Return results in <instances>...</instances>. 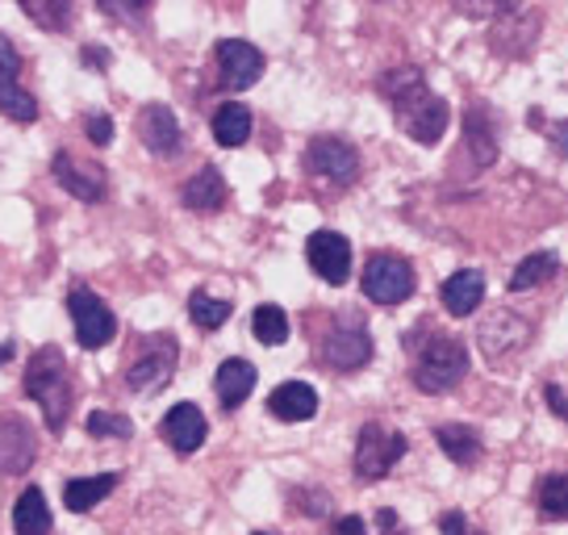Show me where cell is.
<instances>
[{"label":"cell","instance_id":"ab89813d","mask_svg":"<svg viewBox=\"0 0 568 535\" xmlns=\"http://www.w3.org/2000/svg\"><path fill=\"white\" fill-rule=\"evenodd\" d=\"M84 63H92V72H105L109 54H105V51H97V47H89V51H84Z\"/></svg>","mask_w":568,"mask_h":535},{"label":"cell","instance_id":"3957f363","mask_svg":"<svg viewBox=\"0 0 568 535\" xmlns=\"http://www.w3.org/2000/svg\"><path fill=\"white\" fill-rule=\"evenodd\" d=\"M406 347H414V385L423 393L456 390L468 373V347L452 335H406Z\"/></svg>","mask_w":568,"mask_h":535},{"label":"cell","instance_id":"4dcf8cb0","mask_svg":"<svg viewBox=\"0 0 568 535\" xmlns=\"http://www.w3.org/2000/svg\"><path fill=\"white\" fill-rule=\"evenodd\" d=\"M18 4L47 30H63L71 18V0H18Z\"/></svg>","mask_w":568,"mask_h":535},{"label":"cell","instance_id":"b9f144b4","mask_svg":"<svg viewBox=\"0 0 568 535\" xmlns=\"http://www.w3.org/2000/svg\"><path fill=\"white\" fill-rule=\"evenodd\" d=\"M255 535H267V532H255Z\"/></svg>","mask_w":568,"mask_h":535},{"label":"cell","instance_id":"836d02e7","mask_svg":"<svg viewBox=\"0 0 568 535\" xmlns=\"http://www.w3.org/2000/svg\"><path fill=\"white\" fill-rule=\"evenodd\" d=\"M515 0H456V9H460L464 18H473V21H489L497 18L501 9H510Z\"/></svg>","mask_w":568,"mask_h":535},{"label":"cell","instance_id":"4316f807","mask_svg":"<svg viewBox=\"0 0 568 535\" xmlns=\"http://www.w3.org/2000/svg\"><path fill=\"white\" fill-rule=\"evenodd\" d=\"M0 113L9 122H34L38 101L18 84V75H0Z\"/></svg>","mask_w":568,"mask_h":535},{"label":"cell","instance_id":"7a4b0ae2","mask_svg":"<svg viewBox=\"0 0 568 535\" xmlns=\"http://www.w3.org/2000/svg\"><path fill=\"white\" fill-rule=\"evenodd\" d=\"M26 393H30V402H38V411L47 418V427L51 431H63L71 414V373H68V360L59 347H38L30 364H26Z\"/></svg>","mask_w":568,"mask_h":535},{"label":"cell","instance_id":"f546056e","mask_svg":"<svg viewBox=\"0 0 568 535\" xmlns=\"http://www.w3.org/2000/svg\"><path fill=\"white\" fill-rule=\"evenodd\" d=\"M189 314L201 331H217L222 322L231 319V302H222V297H210V293H193L189 297Z\"/></svg>","mask_w":568,"mask_h":535},{"label":"cell","instance_id":"d590c367","mask_svg":"<svg viewBox=\"0 0 568 535\" xmlns=\"http://www.w3.org/2000/svg\"><path fill=\"white\" fill-rule=\"evenodd\" d=\"M21 72V54L13 51V42L0 34V75H18Z\"/></svg>","mask_w":568,"mask_h":535},{"label":"cell","instance_id":"5bb4252c","mask_svg":"<svg viewBox=\"0 0 568 535\" xmlns=\"http://www.w3.org/2000/svg\"><path fill=\"white\" fill-rule=\"evenodd\" d=\"M34 452V427L21 414H0V473H26Z\"/></svg>","mask_w":568,"mask_h":535},{"label":"cell","instance_id":"60d3db41","mask_svg":"<svg viewBox=\"0 0 568 535\" xmlns=\"http://www.w3.org/2000/svg\"><path fill=\"white\" fill-rule=\"evenodd\" d=\"M376 518H381V527H389L393 535H406V532H397V515H393V511H381Z\"/></svg>","mask_w":568,"mask_h":535},{"label":"cell","instance_id":"6da1fadb","mask_svg":"<svg viewBox=\"0 0 568 535\" xmlns=\"http://www.w3.org/2000/svg\"><path fill=\"white\" fill-rule=\"evenodd\" d=\"M381 92L389 97L393 118H397V125L406 130L414 143L435 147L439 139H444V130H447V101H439L435 92L426 89L423 72H414V68L389 72L385 80H381Z\"/></svg>","mask_w":568,"mask_h":535},{"label":"cell","instance_id":"484cf974","mask_svg":"<svg viewBox=\"0 0 568 535\" xmlns=\"http://www.w3.org/2000/svg\"><path fill=\"white\" fill-rule=\"evenodd\" d=\"M556 268H560V260H556L551 251L527 255V260H523V264L510 272V293H527V289L544 285V281H551V276H556Z\"/></svg>","mask_w":568,"mask_h":535},{"label":"cell","instance_id":"f35d334b","mask_svg":"<svg viewBox=\"0 0 568 535\" xmlns=\"http://www.w3.org/2000/svg\"><path fill=\"white\" fill-rule=\"evenodd\" d=\"M544 393H548V406H551V411L560 414V418H568V397L560 393V385H548Z\"/></svg>","mask_w":568,"mask_h":535},{"label":"cell","instance_id":"83f0119b","mask_svg":"<svg viewBox=\"0 0 568 535\" xmlns=\"http://www.w3.org/2000/svg\"><path fill=\"white\" fill-rule=\"evenodd\" d=\"M251 331H255V340L264 343V347H281L288 340V314H284L281 305H260L251 314Z\"/></svg>","mask_w":568,"mask_h":535},{"label":"cell","instance_id":"603a6c76","mask_svg":"<svg viewBox=\"0 0 568 535\" xmlns=\"http://www.w3.org/2000/svg\"><path fill=\"white\" fill-rule=\"evenodd\" d=\"M435 444L444 447V456H452L456 464H477L480 461V435L473 427L444 423V427L435 431Z\"/></svg>","mask_w":568,"mask_h":535},{"label":"cell","instance_id":"ac0fdd59","mask_svg":"<svg viewBox=\"0 0 568 535\" xmlns=\"http://www.w3.org/2000/svg\"><path fill=\"white\" fill-rule=\"evenodd\" d=\"M267 411L276 414L281 423H305L318 414V393L310 390L305 381H284L281 390H272L267 397Z\"/></svg>","mask_w":568,"mask_h":535},{"label":"cell","instance_id":"74e56055","mask_svg":"<svg viewBox=\"0 0 568 535\" xmlns=\"http://www.w3.org/2000/svg\"><path fill=\"white\" fill-rule=\"evenodd\" d=\"M335 535H368V527H364V518L347 515V518H338L335 523Z\"/></svg>","mask_w":568,"mask_h":535},{"label":"cell","instance_id":"e575fe53","mask_svg":"<svg viewBox=\"0 0 568 535\" xmlns=\"http://www.w3.org/2000/svg\"><path fill=\"white\" fill-rule=\"evenodd\" d=\"M84 125H89V139L97 147H109V143H113V122H109L105 113H92V118Z\"/></svg>","mask_w":568,"mask_h":535},{"label":"cell","instance_id":"ffe728a7","mask_svg":"<svg viewBox=\"0 0 568 535\" xmlns=\"http://www.w3.org/2000/svg\"><path fill=\"white\" fill-rule=\"evenodd\" d=\"M213 390H217V402L226 406V411H239L243 402H247V393L255 390V364L247 360H226L217 376H213Z\"/></svg>","mask_w":568,"mask_h":535},{"label":"cell","instance_id":"f1b7e54d","mask_svg":"<svg viewBox=\"0 0 568 535\" xmlns=\"http://www.w3.org/2000/svg\"><path fill=\"white\" fill-rule=\"evenodd\" d=\"M539 515L544 518H568V477L551 473L539 482Z\"/></svg>","mask_w":568,"mask_h":535},{"label":"cell","instance_id":"d6a6232c","mask_svg":"<svg viewBox=\"0 0 568 535\" xmlns=\"http://www.w3.org/2000/svg\"><path fill=\"white\" fill-rule=\"evenodd\" d=\"M151 4H155V0H101V9L118 21H142L151 13Z\"/></svg>","mask_w":568,"mask_h":535},{"label":"cell","instance_id":"7c38bea8","mask_svg":"<svg viewBox=\"0 0 568 535\" xmlns=\"http://www.w3.org/2000/svg\"><path fill=\"white\" fill-rule=\"evenodd\" d=\"M527 343H531V322L510 310H497L480 322V352L489 360H506L510 352H523Z\"/></svg>","mask_w":568,"mask_h":535},{"label":"cell","instance_id":"44dd1931","mask_svg":"<svg viewBox=\"0 0 568 535\" xmlns=\"http://www.w3.org/2000/svg\"><path fill=\"white\" fill-rule=\"evenodd\" d=\"M113 489H118V473H101V477H75V482H68V489H63V502H68V511L84 515V511H92L97 502H105Z\"/></svg>","mask_w":568,"mask_h":535},{"label":"cell","instance_id":"7402d4cb","mask_svg":"<svg viewBox=\"0 0 568 535\" xmlns=\"http://www.w3.org/2000/svg\"><path fill=\"white\" fill-rule=\"evenodd\" d=\"M13 527H18V535H51V506H47L38 485H30L18 498V506H13Z\"/></svg>","mask_w":568,"mask_h":535},{"label":"cell","instance_id":"9a60e30c","mask_svg":"<svg viewBox=\"0 0 568 535\" xmlns=\"http://www.w3.org/2000/svg\"><path fill=\"white\" fill-rule=\"evenodd\" d=\"M160 435L176 447V452L189 456V452H196V447L205 444V414L196 411L193 402H180V406H172V411L163 414Z\"/></svg>","mask_w":568,"mask_h":535},{"label":"cell","instance_id":"cb8c5ba5","mask_svg":"<svg viewBox=\"0 0 568 535\" xmlns=\"http://www.w3.org/2000/svg\"><path fill=\"white\" fill-rule=\"evenodd\" d=\"M464 143L477 155V168H489V163H494L497 143H494V134H489V113H485V105H473L464 113Z\"/></svg>","mask_w":568,"mask_h":535},{"label":"cell","instance_id":"d6986e66","mask_svg":"<svg viewBox=\"0 0 568 535\" xmlns=\"http://www.w3.org/2000/svg\"><path fill=\"white\" fill-rule=\"evenodd\" d=\"M180 196H184V205L196 210V214H217V210L226 205L231 189H226V180H222L217 168H201V172L180 189Z\"/></svg>","mask_w":568,"mask_h":535},{"label":"cell","instance_id":"52a82bcc","mask_svg":"<svg viewBox=\"0 0 568 535\" xmlns=\"http://www.w3.org/2000/svg\"><path fill=\"white\" fill-rule=\"evenodd\" d=\"M305 168H310V176L326 180L335 189H347L359 176V151L352 143L335 139V134H322V139L305 147Z\"/></svg>","mask_w":568,"mask_h":535},{"label":"cell","instance_id":"2e32d148","mask_svg":"<svg viewBox=\"0 0 568 535\" xmlns=\"http://www.w3.org/2000/svg\"><path fill=\"white\" fill-rule=\"evenodd\" d=\"M139 139L146 151H155V155H172L180 151V122L176 113L168 105H146L139 113Z\"/></svg>","mask_w":568,"mask_h":535},{"label":"cell","instance_id":"8d00e7d4","mask_svg":"<svg viewBox=\"0 0 568 535\" xmlns=\"http://www.w3.org/2000/svg\"><path fill=\"white\" fill-rule=\"evenodd\" d=\"M439 532H444V535H480V532H473V527H468V518H464L460 511H447V515L439 518Z\"/></svg>","mask_w":568,"mask_h":535},{"label":"cell","instance_id":"5b68a950","mask_svg":"<svg viewBox=\"0 0 568 535\" xmlns=\"http://www.w3.org/2000/svg\"><path fill=\"white\" fill-rule=\"evenodd\" d=\"M364 297L376 305H402L409 302V293H414V268L402 260V255H389V251H381L373 255L368 264H364Z\"/></svg>","mask_w":568,"mask_h":535},{"label":"cell","instance_id":"e0dca14e","mask_svg":"<svg viewBox=\"0 0 568 535\" xmlns=\"http://www.w3.org/2000/svg\"><path fill=\"white\" fill-rule=\"evenodd\" d=\"M439 297H444V310L452 319H468V314H477L480 297H485V276L473 272V268H464V272H452L439 289Z\"/></svg>","mask_w":568,"mask_h":535},{"label":"cell","instance_id":"8fae6325","mask_svg":"<svg viewBox=\"0 0 568 535\" xmlns=\"http://www.w3.org/2000/svg\"><path fill=\"white\" fill-rule=\"evenodd\" d=\"M322 356H326V364L338 369V373L364 369V364L373 360V340H368L364 322H338L335 331L326 335V343H322Z\"/></svg>","mask_w":568,"mask_h":535},{"label":"cell","instance_id":"4fadbf2b","mask_svg":"<svg viewBox=\"0 0 568 535\" xmlns=\"http://www.w3.org/2000/svg\"><path fill=\"white\" fill-rule=\"evenodd\" d=\"M51 172H54V180L75 196V201H101L105 189H109L105 172H101L97 163L75 160V155H68V151H59V155H54Z\"/></svg>","mask_w":568,"mask_h":535},{"label":"cell","instance_id":"ba28073f","mask_svg":"<svg viewBox=\"0 0 568 535\" xmlns=\"http://www.w3.org/2000/svg\"><path fill=\"white\" fill-rule=\"evenodd\" d=\"M68 310H71V322H75V340L80 347H105L113 335H118V319L109 314V305L92 293V289H71L68 293Z\"/></svg>","mask_w":568,"mask_h":535},{"label":"cell","instance_id":"1f68e13d","mask_svg":"<svg viewBox=\"0 0 568 535\" xmlns=\"http://www.w3.org/2000/svg\"><path fill=\"white\" fill-rule=\"evenodd\" d=\"M89 435H101V440H125V435H134V423H130L125 414L92 411L89 414Z\"/></svg>","mask_w":568,"mask_h":535},{"label":"cell","instance_id":"30bf717a","mask_svg":"<svg viewBox=\"0 0 568 535\" xmlns=\"http://www.w3.org/2000/svg\"><path fill=\"white\" fill-rule=\"evenodd\" d=\"M260 75H264V54L255 51L251 42H243V38L217 42V80H222V89L243 92V89H251Z\"/></svg>","mask_w":568,"mask_h":535},{"label":"cell","instance_id":"8992f818","mask_svg":"<svg viewBox=\"0 0 568 535\" xmlns=\"http://www.w3.org/2000/svg\"><path fill=\"white\" fill-rule=\"evenodd\" d=\"M176 360H180V347L172 335H151L146 347H142L134 364L125 369V385L134 393H160L172 373H176Z\"/></svg>","mask_w":568,"mask_h":535},{"label":"cell","instance_id":"d4e9b609","mask_svg":"<svg viewBox=\"0 0 568 535\" xmlns=\"http://www.w3.org/2000/svg\"><path fill=\"white\" fill-rule=\"evenodd\" d=\"M213 139L217 147H243L251 139V113L247 105H222L213 113Z\"/></svg>","mask_w":568,"mask_h":535},{"label":"cell","instance_id":"277c9868","mask_svg":"<svg viewBox=\"0 0 568 535\" xmlns=\"http://www.w3.org/2000/svg\"><path fill=\"white\" fill-rule=\"evenodd\" d=\"M406 456V435L368 423L355 440V477L359 482H381L393 464Z\"/></svg>","mask_w":568,"mask_h":535},{"label":"cell","instance_id":"9c48e42d","mask_svg":"<svg viewBox=\"0 0 568 535\" xmlns=\"http://www.w3.org/2000/svg\"><path fill=\"white\" fill-rule=\"evenodd\" d=\"M305 260L326 285H347L352 276V243L338 231H314L305 243Z\"/></svg>","mask_w":568,"mask_h":535}]
</instances>
